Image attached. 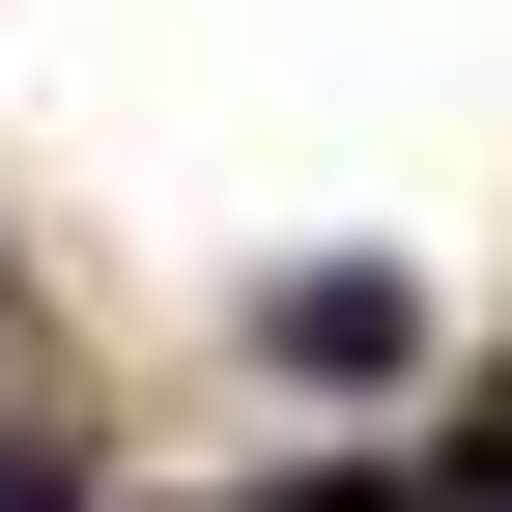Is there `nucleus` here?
Segmentation results:
<instances>
[{"instance_id": "obj_2", "label": "nucleus", "mask_w": 512, "mask_h": 512, "mask_svg": "<svg viewBox=\"0 0 512 512\" xmlns=\"http://www.w3.org/2000/svg\"><path fill=\"white\" fill-rule=\"evenodd\" d=\"M427 512H512V427H484V456H456V484H427Z\"/></svg>"}, {"instance_id": "obj_3", "label": "nucleus", "mask_w": 512, "mask_h": 512, "mask_svg": "<svg viewBox=\"0 0 512 512\" xmlns=\"http://www.w3.org/2000/svg\"><path fill=\"white\" fill-rule=\"evenodd\" d=\"M0 512H57V484H0Z\"/></svg>"}, {"instance_id": "obj_1", "label": "nucleus", "mask_w": 512, "mask_h": 512, "mask_svg": "<svg viewBox=\"0 0 512 512\" xmlns=\"http://www.w3.org/2000/svg\"><path fill=\"white\" fill-rule=\"evenodd\" d=\"M256 342H285V370H342V399H370V370L427 342V285H399V256H285V285H256Z\"/></svg>"}]
</instances>
